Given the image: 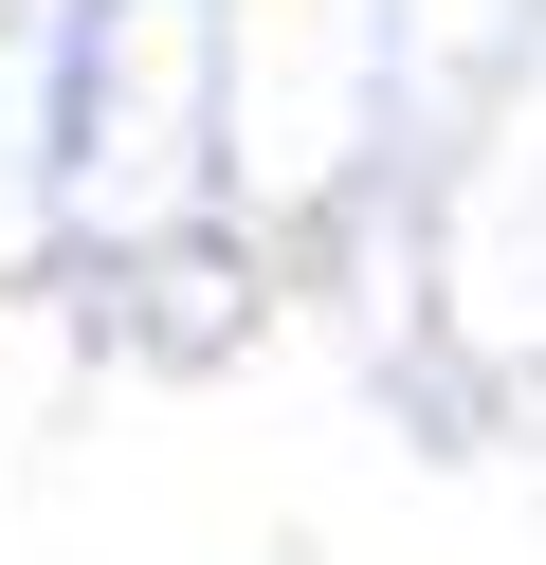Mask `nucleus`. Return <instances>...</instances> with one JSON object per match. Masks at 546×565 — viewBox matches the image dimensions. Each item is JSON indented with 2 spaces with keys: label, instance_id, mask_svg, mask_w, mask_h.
<instances>
[]
</instances>
